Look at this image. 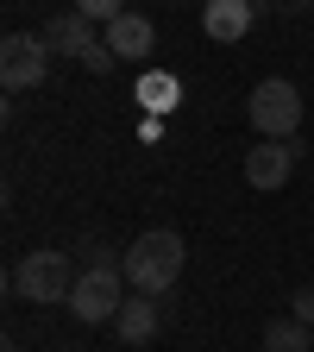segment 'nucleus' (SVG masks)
I'll use <instances>...</instances> for the list:
<instances>
[{
    "label": "nucleus",
    "instance_id": "nucleus-11",
    "mask_svg": "<svg viewBox=\"0 0 314 352\" xmlns=\"http://www.w3.org/2000/svg\"><path fill=\"white\" fill-rule=\"evenodd\" d=\"M264 352H314V327L295 321V315H283V321L264 327Z\"/></svg>",
    "mask_w": 314,
    "mask_h": 352
},
{
    "label": "nucleus",
    "instance_id": "nucleus-3",
    "mask_svg": "<svg viewBox=\"0 0 314 352\" xmlns=\"http://www.w3.org/2000/svg\"><path fill=\"white\" fill-rule=\"evenodd\" d=\"M126 264H88V271L76 277V289H69V315L82 321V327H101V321H113L120 308H126Z\"/></svg>",
    "mask_w": 314,
    "mask_h": 352
},
{
    "label": "nucleus",
    "instance_id": "nucleus-15",
    "mask_svg": "<svg viewBox=\"0 0 314 352\" xmlns=\"http://www.w3.org/2000/svg\"><path fill=\"white\" fill-rule=\"evenodd\" d=\"M277 7H283V0H277Z\"/></svg>",
    "mask_w": 314,
    "mask_h": 352
},
{
    "label": "nucleus",
    "instance_id": "nucleus-6",
    "mask_svg": "<svg viewBox=\"0 0 314 352\" xmlns=\"http://www.w3.org/2000/svg\"><path fill=\"white\" fill-rule=\"evenodd\" d=\"M295 164H302V139H258L245 151V183L271 195V189H283L295 176Z\"/></svg>",
    "mask_w": 314,
    "mask_h": 352
},
{
    "label": "nucleus",
    "instance_id": "nucleus-14",
    "mask_svg": "<svg viewBox=\"0 0 314 352\" xmlns=\"http://www.w3.org/2000/svg\"><path fill=\"white\" fill-rule=\"evenodd\" d=\"M289 315H295V321H308V327H314V283H302V289H295V296H289Z\"/></svg>",
    "mask_w": 314,
    "mask_h": 352
},
{
    "label": "nucleus",
    "instance_id": "nucleus-5",
    "mask_svg": "<svg viewBox=\"0 0 314 352\" xmlns=\"http://www.w3.org/2000/svg\"><path fill=\"white\" fill-rule=\"evenodd\" d=\"M44 76H51V44L44 38H32V32H7L0 38V82H7V95L38 88Z\"/></svg>",
    "mask_w": 314,
    "mask_h": 352
},
{
    "label": "nucleus",
    "instance_id": "nucleus-1",
    "mask_svg": "<svg viewBox=\"0 0 314 352\" xmlns=\"http://www.w3.org/2000/svg\"><path fill=\"white\" fill-rule=\"evenodd\" d=\"M183 258H189L183 233L151 227V233H139V239L126 245V283L139 289V296H170L176 277H183Z\"/></svg>",
    "mask_w": 314,
    "mask_h": 352
},
{
    "label": "nucleus",
    "instance_id": "nucleus-12",
    "mask_svg": "<svg viewBox=\"0 0 314 352\" xmlns=\"http://www.w3.org/2000/svg\"><path fill=\"white\" fill-rule=\"evenodd\" d=\"M139 101H145L151 113L176 107V82H170V76H145V82H139Z\"/></svg>",
    "mask_w": 314,
    "mask_h": 352
},
{
    "label": "nucleus",
    "instance_id": "nucleus-9",
    "mask_svg": "<svg viewBox=\"0 0 314 352\" xmlns=\"http://www.w3.org/2000/svg\"><path fill=\"white\" fill-rule=\"evenodd\" d=\"M113 333H120L126 346H151V340L164 333V308H157V296H126V308L113 315Z\"/></svg>",
    "mask_w": 314,
    "mask_h": 352
},
{
    "label": "nucleus",
    "instance_id": "nucleus-2",
    "mask_svg": "<svg viewBox=\"0 0 314 352\" xmlns=\"http://www.w3.org/2000/svg\"><path fill=\"white\" fill-rule=\"evenodd\" d=\"M76 258L69 252H57V245H38V252H25L19 264H13V296L19 302H38V308H51V302H69V289H76Z\"/></svg>",
    "mask_w": 314,
    "mask_h": 352
},
{
    "label": "nucleus",
    "instance_id": "nucleus-4",
    "mask_svg": "<svg viewBox=\"0 0 314 352\" xmlns=\"http://www.w3.org/2000/svg\"><path fill=\"white\" fill-rule=\"evenodd\" d=\"M245 120H251L258 139H295V132H302V95H295V82H283V76L258 82L251 101H245Z\"/></svg>",
    "mask_w": 314,
    "mask_h": 352
},
{
    "label": "nucleus",
    "instance_id": "nucleus-10",
    "mask_svg": "<svg viewBox=\"0 0 314 352\" xmlns=\"http://www.w3.org/2000/svg\"><path fill=\"white\" fill-rule=\"evenodd\" d=\"M251 19H258V7H251V0H208L201 32H208V38H220V44H239V38L251 32Z\"/></svg>",
    "mask_w": 314,
    "mask_h": 352
},
{
    "label": "nucleus",
    "instance_id": "nucleus-7",
    "mask_svg": "<svg viewBox=\"0 0 314 352\" xmlns=\"http://www.w3.org/2000/svg\"><path fill=\"white\" fill-rule=\"evenodd\" d=\"M38 38L51 44L57 57H88V51L101 44V38H95V19H82L76 7H69V13H57V19H44V32H38Z\"/></svg>",
    "mask_w": 314,
    "mask_h": 352
},
{
    "label": "nucleus",
    "instance_id": "nucleus-8",
    "mask_svg": "<svg viewBox=\"0 0 314 352\" xmlns=\"http://www.w3.org/2000/svg\"><path fill=\"white\" fill-rule=\"evenodd\" d=\"M151 44H157V25H151L145 13H120V19L107 25V51H113L120 63H145Z\"/></svg>",
    "mask_w": 314,
    "mask_h": 352
},
{
    "label": "nucleus",
    "instance_id": "nucleus-13",
    "mask_svg": "<svg viewBox=\"0 0 314 352\" xmlns=\"http://www.w3.org/2000/svg\"><path fill=\"white\" fill-rule=\"evenodd\" d=\"M76 13H82V19H95V25H113V19L132 13V7H126V0H76Z\"/></svg>",
    "mask_w": 314,
    "mask_h": 352
}]
</instances>
